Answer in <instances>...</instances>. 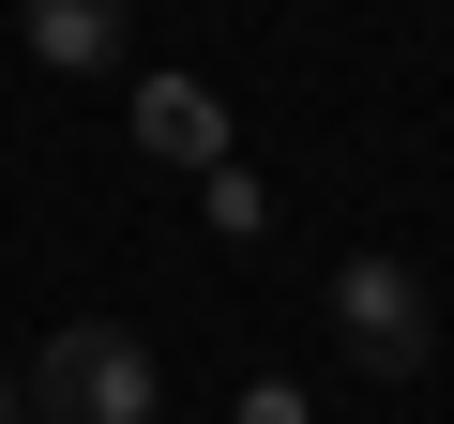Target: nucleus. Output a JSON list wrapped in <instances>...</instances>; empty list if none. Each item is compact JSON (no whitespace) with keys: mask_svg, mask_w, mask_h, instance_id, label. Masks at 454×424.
<instances>
[{"mask_svg":"<svg viewBox=\"0 0 454 424\" xmlns=\"http://www.w3.org/2000/svg\"><path fill=\"white\" fill-rule=\"evenodd\" d=\"M0 424H31V379H0Z\"/></svg>","mask_w":454,"mask_h":424,"instance_id":"7","label":"nucleus"},{"mask_svg":"<svg viewBox=\"0 0 454 424\" xmlns=\"http://www.w3.org/2000/svg\"><path fill=\"white\" fill-rule=\"evenodd\" d=\"M16 31H31V61H46V76H106V61H121V31H137V0H16Z\"/></svg>","mask_w":454,"mask_h":424,"instance_id":"3","label":"nucleus"},{"mask_svg":"<svg viewBox=\"0 0 454 424\" xmlns=\"http://www.w3.org/2000/svg\"><path fill=\"white\" fill-rule=\"evenodd\" d=\"M243 424H318V409H303V379H258V394H243Z\"/></svg>","mask_w":454,"mask_h":424,"instance_id":"6","label":"nucleus"},{"mask_svg":"<svg viewBox=\"0 0 454 424\" xmlns=\"http://www.w3.org/2000/svg\"><path fill=\"white\" fill-rule=\"evenodd\" d=\"M333 349H348L364 379H409V364L439 349V318H424V273H409V258H348V273H333Z\"/></svg>","mask_w":454,"mask_h":424,"instance_id":"2","label":"nucleus"},{"mask_svg":"<svg viewBox=\"0 0 454 424\" xmlns=\"http://www.w3.org/2000/svg\"><path fill=\"white\" fill-rule=\"evenodd\" d=\"M258 212H273V197L243 182V152H227V167H212V228H227V243H258Z\"/></svg>","mask_w":454,"mask_h":424,"instance_id":"5","label":"nucleus"},{"mask_svg":"<svg viewBox=\"0 0 454 424\" xmlns=\"http://www.w3.org/2000/svg\"><path fill=\"white\" fill-rule=\"evenodd\" d=\"M137 137H152L167 167H197V182L227 167V106H212L197 76H152V91H137Z\"/></svg>","mask_w":454,"mask_h":424,"instance_id":"4","label":"nucleus"},{"mask_svg":"<svg viewBox=\"0 0 454 424\" xmlns=\"http://www.w3.org/2000/svg\"><path fill=\"white\" fill-rule=\"evenodd\" d=\"M31 424H152V349L121 318H61L31 364Z\"/></svg>","mask_w":454,"mask_h":424,"instance_id":"1","label":"nucleus"}]
</instances>
